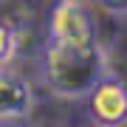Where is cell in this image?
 Wrapping results in <instances>:
<instances>
[{"mask_svg":"<svg viewBox=\"0 0 127 127\" xmlns=\"http://www.w3.org/2000/svg\"><path fill=\"white\" fill-rule=\"evenodd\" d=\"M85 113L93 127H127V82L110 71L85 96Z\"/></svg>","mask_w":127,"mask_h":127,"instance_id":"3","label":"cell"},{"mask_svg":"<svg viewBox=\"0 0 127 127\" xmlns=\"http://www.w3.org/2000/svg\"><path fill=\"white\" fill-rule=\"evenodd\" d=\"M14 51H17V31L9 20L0 17V68H6L11 62Z\"/></svg>","mask_w":127,"mask_h":127,"instance_id":"5","label":"cell"},{"mask_svg":"<svg viewBox=\"0 0 127 127\" xmlns=\"http://www.w3.org/2000/svg\"><path fill=\"white\" fill-rule=\"evenodd\" d=\"M45 40L57 42H99L96 17L88 0H57L48 14Z\"/></svg>","mask_w":127,"mask_h":127,"instance_id":"2","label":"cell"},{"mask_svg":"<svg viewBox=\"0 0 127 127\" xmlns=\"http://www.w3.org/2000/svg\"><path fill=\"white\" fill-rule=\"evenodd\" d=\"M96 3L116 17H127V0H96Z\"/></svg>","mask_w":127,"mask_h":127,"instance_id":"6","label":"cell"},{"mask_svg":"<svg viewBox=\"0 0 127 127\" xmlns=\"http://www.w3.org/2000/svg\"><path fill=\"white\" fill-rule=\"evenodd\" d=\"M42 127H54V124H42Z\"/></svg>","mask_w":127,"mask_h":127,"instance_id":"8","label":"cell"},{"mask_svg":"<svg viewBox=\"0 0 127 127\" xmlns=\"http://www.w3.org/2000/svg\"><path fill=\"white\" fill-rule=\"evenodd\" d=\"M0 127H26V124H23V119H3Z\"/></svg>","mask_w":127,"mask_h":127,"instance_id":"7","label":"cell"},{"mask_svg":"<svg viewBox=\"0 0 127 127\" xmlns=\"http://www.w3.org/2000/svg\"><path fill=\"white\" fill-rule=\"evenodd\" d=\"M40 68L48 91L62 99H85L110 73L107 51L102 42H57L45 40Z\"/></svg>","mask_w":127,"mask_h":127,"instance_id":"1","label":"cell"},{"mask_svg":"<svg viewBox=\"0 0 127 127\" xmlns=\"http://www.w3.org/2000/svg\"><path fill=\"white\" fill-rule=\"evenodd\" d=\"M34 110V88L17 71L0 68V122L26 119Z\"/></svg>","mask_w":127,"mask_h":127,"instance_id":"4","label":"cell"},{"mask_svg":"<svg viewBox=\"0 0 127 127\" xmlns=\"http://www.w3.org/2000/svg\"><path fill=\"white\" fill-rule=\"evenodd\" d=\"M91 127H93V124H91Z\"/></svg>","mask_w":127,"mask_h":127,"instance_id":"9","label":"cell"}]
</instances>
